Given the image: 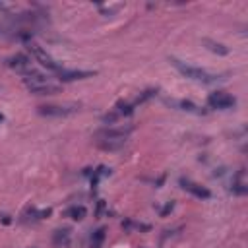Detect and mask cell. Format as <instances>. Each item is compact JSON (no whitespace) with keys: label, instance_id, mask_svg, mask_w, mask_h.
I'll return each mask as SVG.
<instances>
[{"label":"cell","instance_id":"obj_9","mask_svg":"<svg viewBox=\"0 0 248 248\" xmlns=\"http://www.w3.org/2000/svg\"><path fill=\"white\" fill-rule=\"evenodd\" d=\"M27 89L35 95H54L60 91V87L56 83H50L48 79L46 81H39V83H33V85H27Z\"/></svg>","mask_w":248,"mask_h":248},{"label":"cell","instance_id":"obj_14","mask_svg":"<svg viewBox=\"0 0 248 248\" xmlns=\"http://www.w3.org/2000/svg\"><path fill=\"white\" fill-rule=\"evenodd\" d=\"M203 45H205L211 52H215V54H221V56L229 54V48H227L223 43H217V41H211V39H203Z\"/></svg>","mask_w":248,"mask_h":248},{"label":"cell","instance_id":"obj_11","mask_svg":"<svg viewBox=\"0 0 248 248\" xmlns=\"http://www.w3.org/2000/svg\"><path fill=\"white\" fill-rule=\"evenodd\" d=\"M70 240H72V231L66 229V227H64V229H56L54 234H52V242H54V246H58V248L68 246Z\"/></svg>","mask_w":248,"mask_h":248},{"label":"cell","instance_id":"obj_17","mask_svg":"<svg viewBox=\"0 0 248 248\" xmlns=\"http://www.w3.org/2000/svg\"><path fill=\"white\" fill-rule=\"evenodd\" d=\"M122 227H124V229H134V231H149V229H151V225L140 223V221H132V219L122 221Z\"/></svg>","mask_w":248,"mask_h":248},{"label":"cell","instance_id":"obj_19","mask_svg":"<svg viewBox=\"0 0 248 248\" xmlns=\"http://www.w3.org/2000/svg\"><path fill=\"white\" fill-rule=\"evenodd\" d=\"M155 95H157V89H145V91H143L141 95H138V97H136V99H134L132 103H134V105L138 107V105H141V103H145L147 99H151V97H155Z\"/></svg>","mask_w":248,"mask_h":248},{"label":"cell","instance_id":"obj_8","mask_svg":"<svg viewBox=\"0 0 248 248\" xmlns=\"http://www.w3.org/2000/svg\"><path fill=\"white\" fill-rule=\"evenodd\" d=\"M6 64H8V68H12V70H16L17 74H21L23 70L31 68V58H29L27 54H21V52H17V54L10 56V58L6 60Z\"/></svg>","mask_w":248,"mask_h":248},{"label":"cell","instance_id":"obj_7","mask_svg":"<svg viewBox=\"0 0 248 248\" xmlns=\"http://www.w3.org/2000/svg\"><path fill=\"white\" fill-rule=\"evenodd\" d=\"M93 74H95V72H91V70H68V68L62 66V70H60L56 76H58V79H62V81H76V79L91 78Z\"/></svg>","mask_w":248,"mask_h":248},{"label":"cell","instance_id":"obj_21","mask_svg":"<svg viewBox=\"0 0 248 248\" xmlns=\"http://www.w3.org/2000/svg\"><path fill=\"white\" fill-rule=\"evenodd\" d=\"M0 122H4V114L2 112H0Z\"/></svg>","mask_w":248,"mask_h":248},{"label":"cell","instance_id":"obj_12","mask_svg":"<svg viewBox=\"0 0 248 248\" xmlns=\"http://www.w3.org/2000/svg\"><path fill=\"white\" fill-rule=\"evenodd\" d=\"M64 215L70 217V219H74V221H81V219H85V215H87V207L76 203V205H70V207L64 211Z\"/></svg>","mask_w":248,"mask_h":248},{"label":"cell","instance_id":"obj_10","mask_svg":"<svg viewBox=\"0 0 248 248\" xmlns=\"http://www.w3.org/2000/svg\"><path fill=\"white\" fill-rule=\"evenodd\" d=\"M170 105H174L176 108H180V110H184V112H192V114H205V110L200 107V105H196L194 101H188V99H178V101H169Z\"/></svg>","mask_w":248,"mask_h":248},{"label":"cell","instance_id":"obj_2","mask_svg":"<svg viewBox=\"0 0 248 248\" xmlns=\"http://www.w3.org/2000/svg\"><path fill=\"white\" fill-rule=\"evenodd\" d=\"M132 132H134L132 124H126V126L112 124V126L99 128L95 132V138H97V141H126Z\"/></svg>","mask_w":248,"mask_h":248},{"label":"cell","instance_id":"obj_18","mask_svg":"<svg viewBox=\"0 0 248 248\" xmlns=\"http://www.w3.org/2000/svg\"><path fill=\"white\" fill-rule=\"evenodd\" d=\"M108 174H110V169H107V167L101 165L97 170H93V174H91V184L97 186V182H99L103 176H108Z\"/></svg>","mask_w":248,"mask_h":248},{"label":"cell","instance_id":"obj_5","mask_svg":"<svg viewBox=\"0 0 248 248\" xmlns=\"http://www.w3.org/2000/svg\"><path fill=\"white\" fill-rule=\"evenodd\" d=\"M178 184H180V188H182L184 192L192 194V196L198 198V200H211V196H213L209 188H205V186H202V184H198V182H194V180H190V178H180Z\"/></svg>","mask_w":248,"mask_h":248},{"label":"cell","instance_id":"obj_16","mask_svg":"<svg viewBox=\"0 0 248 248\" xmlns=\"http://www.w3.org/2000/svg\"><path fill=\"white\" fill-rule=\"evenodd\" d=\"M126 145V141H97V147L103 151H118Z\"/></svg>","mask_w":248,"mask_h":248},{"label":"cell","instance_id":"obj_1","mask_svg":"<svg viewBox=\"0 0 248 248\" xmlns=\"http://www.w3.org/2000/svg\"><path fill=\"white\" fill-rule=\"evenodd\" d=\"M170 64L188 79H194V81H200V83H215L219 79V76L215 74H209L207 70H202L198 66H192L188 62H182L178 58H170Z\"/></svg>","mask_w":248,"mask_h":248},{"label":"cell","instance_id":"obj_15","mask_svg":"<svg viewBox=\"0 0 248 248\" xmlns=\"http://www.w3.org/2000/svg\"><path fill=\"white\" fill-rule=\"evenodd\" d=\"M105 238H107V231L103 229V227H99V229H95L93 231V234H91V248H101L103 246V242H105Z\"/></svg>","mask_w":248,"mask_h":248},{"label":"cell","instance_id":"obj_13","mask_svg":"<svg viewBox=\"0 0 248 248\" xmlns=\"http://www.w3.org/2000/svg\"><path fill=\"white\" fill-rule=\"evenodd\" d=\"M50 215V209L46 207V209H35V207H31V209H27L25 211V221H41V219H45V217H48Z\"/></svg>","mask_w":248,"mask_h":248},{"label":"cell","instance_id":"obj_4","mask_svg":"<svg viewBox=\"0 0 248 248\" xmlns=\"http://www.w3.org/2000/svg\"><path fill=\"white\" fill-rule=\"evenodd\" d=\"M207 107L215 110H229L236 107V99L227 91H213L207 95Z\"/></svg>","mask_w":248,"mask_h":248},{"label":"cell","instance_id":"obj_20","mask_svg":"<svg viewBox=\"0 0 248 248\" xmlns=\"http://www.w3.org/2000/svg\"><path fill=\"white\" fill-rule=\"evenodd\" d=\"M231 192L232 194H238V196H244L248 192V188L244 186V182H232L231 184Z\"/></svg>","mask_w":248,"mask_h":248},{"label":"cell","instance_id":"obj_3","mask_svg":"<svg viewBox=\"0 0 248 248\" xmlns=\"http://www.w3.org/2000/svg\"><path fill=\"white\" fill-rule=\"evenodd\" d=\"M27 50H29V52L35 56V60H37V62H39L43 68H46L48 72L58 74V72L62 70V66H60V64H58V62H56V60H54V58H52V56H50V54H48V52H46L43 46H39L37 43L27 41Z\"/></svg>","mask_w":248,"mask_h":248},{"label":"cell","instance_id":"obj_6","mask_svg":"<svg viewBox=\"0 0 248 248\" xmlns=\"http://www.w3.org/2000/svg\"><path fill=\"white\" fill-rule=\"evenodd\" d=\"M76 110H78L76 105H41V107L37 108V112H39L41 116H56V118L74 114Z\"/></svg>","mask_w":248,"mask_h":248}]
</instances>
